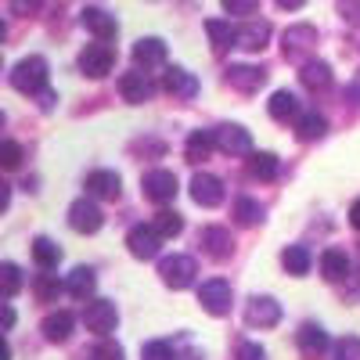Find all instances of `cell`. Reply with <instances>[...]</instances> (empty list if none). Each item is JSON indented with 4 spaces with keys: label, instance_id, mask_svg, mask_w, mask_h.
Here are the masks:
<instances>
[{
    "label": "cell",
    "instance_id": "cell-2",
    "mask_svg": "<svg viewBox=\"0 0 360 360\" xmlns=\"http://www.w3.org/2000/svg\"><path fill=\"white\" fill-rule=\"evenodd\" d=\"M314 44H317V29L314 25H292V29H285V37H281V51H285V58H292V62H310V51H314Z\"/></svg>",
    "mask_w": 360,
    "mask_h": 360
},
{
    "label": "cell",
    "instance_id": "cell-1",
    "mask_svg": "<svg viewBox=\"0 0 360 360\" xmlns=\"http://www.w3.org/2000/svg\"><path fill=\"white\" fill-rule=\"evenodd\" d=\"M11 86L18 94H44L47 90V62L40 54H29L11 69Z\"/></svg>",
    "mask_w": 360,
    "mask_h": 360
},
{
    "label": "cell",
    "instance_id": "cell-22",
    "mask_svg": "<svg viewBox=\"0 0 360 360\" xmlns=\"http://www.w3.org/2000/svg\"><path fill=\"white\" fill-rule=\"evenodd\" d=\"M321 274L324 281H346L349 274V256L342 249H324L321 252Z\"/></svg>",
    "mask_w": 360,
    "mask_h": 360
},
{
    "label": "cell",
    "instance_id": "cell-27",
    "mask_svg": "<svg viewBox=\"0 0 360 360\" xmlns=\"http://www.w3.org/2000/svg\"><path fill=\"white\" fill-rule=\"evenodd\" d=\"M94 285H98L94 270H90V266H76L69 274V281H65V292L72 299H90V295H94Z\"/></svg>",
    "mask_w": 360,
    "mask_h": 360
},
{
    "label": "cell",
    "instance_id": "cell-47",
    "mask_svg": "<svg viewBox=\"0 0 360 360\" xmlns=\"http://www.w3.org/2000/svg\"><path fill=\"white\" fill-rule=\"evenodd\" d=\"M278 8H281V11H288V8L295 11V8H303V4H299V0H278Z\"/></svg>",
    "mask_w": 360,
    "mask_h": 360
},
{
    "label": "cell",
    "instance_id": "cell-35",
    "mask_svg": "<svg viewBox=\"0 0 360 360\" xmlns=\"http://www.w3.org/2000/svg\"><path fill=\"white\" fill-rule=\"evenodd\" d=\"M234 220L242 224V227L259 224V220H263V205H259L256 198H238V202H234Z\"/></svg>",
    "mask_w": 360,
    "mask_h": 360
},
{
    "label": "cell",
    "instance_id": "cell-19",
    "mask_svg": "<svg viewBox=\"0 0 360 360\" xmlns=\"http://www.w3.org/2000/svg\"><path fill=\"white\" fill-rule=\"evenodd\" d=\"M44 339L47 342H65L69 335H72V328H76V317L69 314V310H54V314H47L44 317Z\"/></svg>",
    "mask_w": 360,
    "mask_h": 360
},
{
    "label": "cell",
    "instance_id": "cell-12",
    "mask_svg": "<svg viewBox=\"0 0 360 360\" xmlns=\"http://www.w3.org/2000/svg\"><path fill=\"white\" fill-rule=\"evenodd\" d=\"M159 245H162V238L152 231V224H137V227H130V234H127V249H130V256L134 259H155L159 256Z\"/></svg>",
    "mask_w": 360,
    "mask_h": 360
},
{
    "label": "cell",
    "instance_id": "cell-15",
    "mask_svg": "<svg viewBox=\"0 0 360 360\" xmlns=\"http://www.w3.org/2000/svg\"><path fill=\"white\" fill-rule=\"evenodd\" d=\"M119 191H123V180H119L115 169H94L86 176V198H105V202H115Z\"/></svg>",
    "mask_w": 360,
    "mask_h": 360
},
{
    "label": "cell",
    "instance_id": "cell-34",
    "mask_svg": "<svg viewBox=\"0 0 360 360\" xmlns=\"http://www.w3.org/2000/svg\"><path fill=\"white\" fill-rule=\"evenodd\" d=\"M281 263H285V270H288V274H307V270H310V252L303 249V245H288L285 252H281Z\"/></svg>",
    "mask_w": 360,
    "mask_h": 360
},
{
    "label": "cell",
    "instance_id": "cell-20",
    "mask_svg": "<svg viewBox=\"0 0 360 360\" xmlns=\"http://www.w3.org/2000/svg\"><path fill=\"white\" fill-rule=\"evenodd\" d=\"M162 86L169 90L173 98H195V94H198V79H195L188 69H166Z\"/></svg>",
    "mask_w": 360,
    "mask_h": 360
},
{
    "label": "cell",
    "instance_id": "cell-11",
    "mask_svg": "<svg viewBox=\"0 0 360 360\" xmlns=\"http://www.w3.org/2000/svg\"><path fill=\"white\" fill-rule=\"evenodd\" d=\"M245 321L252 328H274L281 321V303L274 295H252L249 307H245Z\"/></svg>",
    "mask_w": 360,
    "mask_h": 360
},
{
    "label": "cell",
    "instance_id": "cell-41",
    "mask_svg": "<svg viewBox=\"0 0 360 360\" xmlns=\"http://www.w3.org/2000/svg\"><path fill=\"white\" fill-rule=\"evenodd\" d=\"M234 360H266V349L259 342H238Z\"/></svg>",
    "mask_w": 360,
    "mask_h": 360
},
{
    "label": "cell",
    "instance_id": "cell-40",
    "mask_svg": "<svg viewBox=\"0 0 360 360\" xmlns=\"http://www.w3.org/2000/svg\"><path fill=\"white\" fill-rule=\"evenodd\" d=\"M0 162H4V169H15L22 162V144L18 141H4V144H0Z\"/></svg>",
    "mask_w": 360,
    "mask_h": 360
},
{
    "label": "cell",
    "instance_id": "cell-23",
    "mask_svg": "<svg viewBox=\"0 0 360 360\" xmlns=\"http://www.w3.org/2000/svg\"><path fill=\"white\" fill-rule=\"evenodd\" d=\"M205 33H209V40H213V51H217V54H224L227 47H238V29H234L231 22L209 18V22H205Z\"/></svg>",
    "mask_w": 360,
    "mask_h": 360
},
{
    "label": "cell",
    "instance_id": "cell-21",
    "mask_svg": "<svg viewBox=\"0 0 360 360\" xmlns=\"http://www.w3.org/2000/svg\"><path fill=\"white\" fill-rule=\"evenodd\" d=\"M295 339H299V349H303L307 356H317V353L328 349V332H324L321 324H314V321H307L303 328H299Z\"/></svg>",
    "mask_w": 360,
    "mask_h": 360
},
{
    "label": "cell",
    "instance_id": "cell-8",
    "mask_svg": "<svg viewBox=\"0 0 360 360\" xmlns=\"http://www.w3.org/2000/svg\"><path fill=\"white\" fill-rule=\"evenodd\" d=\"M141 191H144V198H152V202H159V205L173 202L176 191H180V188H176V173H169V169H152V173H144Z\"/></svg>",
    "mask_w": 360,
    "mask_h": 360
},
{
    "label": "cell",
    "instance_id": "cell-29",
    "mask_svg": "<svg viewBox=\"0 0 360 360\" xmlns=\"http://www.w3.org/2000/svg\"><path fill=\"white\" fill-rule=\"evenodd\" d=\"M62 281H58V274H51V270H40V274L33 278V295L40 299V303H58V295H62Z\"/></svg>",
    "mask_w": 360,
    "mask_h": 360
},
{
    "label": "cell",
    "instance_id": "cell-28",
    "mask_svg": "<svg viewBox=\"0 0 360 360\" xmlns=\"http://www.w3.org/2000/svg\"><path fill=\"white\" fill-rule=\"evenodd\" d=\"M266 108H270V115H274L278 123H288V119H295V123H299V98L292 94V90H278Z\"/></svg>",
    "mask_w": 360,
    "mask_h": 360
},
{
    "label": "cell",
    "instance_id": "cell-5",
    "mask_svg": "<svg viewBox=\"0 0 360 360\" xmlns=\"http://www.w3.org/2000/svg\"><path fill=\"white\" fill-rule=\"evenodd\" d=\"M112 65H115V51H112L108 44H86L83 54H79V72L90 76V79L108 76Z\"/></svg>",
    "mask_w": 360,
    "mask_h": 360
},
{
    "label": "cell",
    "instance_id": "cell-31",
    "mask_svg": "<svg viewBox=\"0 0 360 360\" xmlns=\"http://www.w3.org/2000/svg\"><path fill=\"white\" fill-rule=\"evenodd\" d=\"M33 259H37V266L40 270H54L58 266V259H62V249H58L51 238H33Z\"/></svg>",
    "mask_w": 360,
    "mask_h": 360
},
{
    "label": "cell",
    "instance_id": "cell-36",
    "mask_svg": "<svg viewBox=\"0 0 360 360\" xmlns=\"http://www.w3.org/2000/svg\"><path fill=\"white\" fill-rule=\"evenodd\" d=\"M18 288H22V270L15 263H0V295H4V303L15 299Z\"/></svg>",
    "mask_w": 360,
    "mask_h": 360
},
{
    "label": "cell",
    "instance_id": "cell-14",
    "mask_svg": "<svg viewBox=\"0 0 360 360\" xmlns=\"http://www.w3.org/2000/svg\"><path fill=\"white\" fill-rule=\"evenodd\" d=\"M191 198L205 209H217L224 202V180L213 173H195L191 176Z\"/></svg>",
    "mask_w": 360,
    "mask_h": 360
},
{
    "label": "cell",
    "instance_id": "cell-33",
    "mask_svg": "<svg viewBox=\"0 0 360 360\" xmlns=\"http://www.w3.org/2000/svg\"><path fill=\"white\" fill-rule=\"evenodd\" d=\"M152 231L162 238V242H169V238H176L180 231H184V220H180V213L162 209V213H155V220H152Z\"/></svg>",
    "mask_w": 360,
    "mask_h": 360
},
{
    "label": "cell",
    "instance_id": "cell-46",
    "mask_svg": "<svg viewBox=\"0 0 360 360\" xmlns=\"http://www.w3.org/2000/svg\"><path fill=\"white\" fill-rule=\"evenodd\" d=\"M349 224L360 231V198H356V202H353V209H349Z\"/></svg>",
    "mask_w": 360,
    "mask_h": 360
},
{
    "label": "cell",
    "instance_id": "cell-18",
    "mask_svg": "<svg viewBox=\"0 0 360 360\" xmlns=\"http://www.w3.org/2000/svg\"><path fill=\"white\" fill-rule=\"evenodd\" d=\"M227 83L234 90H242V94H252V90H259L266 83V72L256 65H227Z\"/></svg>",
    "mask_w": 360,
    "mask_h": 360
},
{
    "label": "cell",
    "instance_id": "cell-16",
    "mask_svg": "<svg viewBox=\"0 0 360 360\" xmlns=\"http://www.w3.org/2000/svg\"><path fill=\"white\" fill-rule=\"evenodd\" d=\"M198 242H202V249L213 256V259H227L234 252V238H231L227 227H202Z\"/></svg>",
    "mask_w": 360,
    "mask_h": 360
},
{
    "label": "cell",
    "instance_id": "cell-38",
    "mask_svg": "<svg viewBox=\"0 0 360 360\" xmlns=\"http://www.w3.org/2000/svg\"><path fill=\"white\" fill-rule=\"evenodd\" d=\"M141 360H176V349H173V342H144V349H141Z\"/></svg>",
    "mask_w": 360,
    "mask_h": 360
},
{
    "label": "cell",
    "instance_id": "cell-25",
    "mask_svg": "<svg viewBox=\"0 0 360 360\" xmlns=\"http://www.w3.org/2000/svg\"><path fill=\"white\" fill-rule=\"evenodd\" d=\"M266 37H270V25L266 22H245L242 29H238V47H245V51H263L266 47Z\"/></svg>",
    "mask_w": 360,
    "mask_h": 360
},
{
    "label": "cell",
    "instance_id": "cell-43",
    "mask_svg": "<svg viewBox=\"0 0 360 360\" xmlns=\"http://www.w3.org/2000/svg\"><path fill=\"white\" fill-rule=\"evenodd\" d=\"M339 11L349 25H360V4H339Z\"/></svg>",
    "mask_w": 360,
    "mask_h": 360
},
{
    "label": "cell",
    "instance_id": "cell-17",
    "mask_svg": "<svg viewBox=\"0 0 360 360\" xmlns=\"http://www.w3.org/2000/svg\"><path fill=\"white\" fill-rule=\"evenodd\" d=\"M134 62H137V69H155V65H162L166 62V44L159 40V37H144V40H137L134 44Z\"/></svg>",
    "mask_w": 360,
    "mask_h": 360
},
{
    "label": "cell",
    "instance_id": "cell-32",
    "mask_svg": "<svg viewBox=\"0 0 360 360\" xmlns=\"http://www.w3.org/2000/svg\"><path fill=\"white\" fill-rule=\"evenodd\" d=\"M328 130V119L317 115V112H307V115H299V123H295V134L299 141H321Z\"/></svg>",
    "mask_w": 360,
    "mask_h": 360
},
{
    "label": "cell",
    "instance_id": "cell-9",
    "mask_svg": "<svg viewBox=\"0 0 360 360\" xmlns=\"http://www.w3.org/2000/svg\"><path fill=\"white\" fill-rule=\"evenodd\" d=\"M159 274H162V281L169 285V288H188L191 281H195V274H198V266H195V259L191 256H166L162 263H159Z\"/></svg>",
    "mask_w": 360,
    "mask_h": 360
},
{
    "label": "cell",
    "instance_id": "cell-45",
    "mask_svg": "<svg viewBox=\"0 0 360 360\" xmlns=\"http://www.w3.org/2000/svg\"><path fill=\"white\" fill-rule=\"evenodd\" d=\"M15 328V310H11V303H4V332H11Z\"/></svg>",
    "mask_w": 360,
    "mask_h": 360
},
{
    "label": "cell",
    "instance_id": "cell-3",
    "mask_svg": "<svg viewBox=\"0 0 360 360\" xmlns=\"http://www.w3.org/2000/svg\"><path fill=\"white\" fill-rule=\"evenodd\" d=\"M231 299H234V292H231V285H227L224 278L202 281V288H198V303H202V310H205V314H213V317L231 314Z\"/></svg>",
    "mask_w": 360,
    "mask_h": 360
},
{
    "label": "cell",
    "instance_id": "cell-26",
    "mask_svg": "<svg viewBox=\"0 0 360 360\" xmlns=\"http://www.w3.org/2000/svg\"><path fill=\"white\" fill-rule=\"evenodd\" d=\"M299 79H303L307 90H328V86H332V65H328V62H314V58H310V62L303 65V72H299Z\"/></svg>",
    "mask_w": 360,
    "mask_h": 360
},
{
    "label": "cell",
    "instance_id": "cell-6",
    "mask_svg": "<svg viewBox=\"0 0 360 360\" xmlns=\"http://www.w3.org/2000/svg\"><path fill=\"white\" fill-rule=\"evenodd\" d=\"M101 224H105V217H101V209H98L94 198H76L69 205V227L76 234H98Z\"/></svg>",
    "mask_w": 360,
    "mask_h": 360
},
{
    "label": "cell",
    "instance_id": "cell-37",
    "mask_svg": "<svg viewBox=\"0 0 360 360\" xmlns=\"http://www.w3.org/2000/svg\"><path fill=\"white\" fill-rule=\"evenodd\" d=\"M90 360H127V353H123V346H119V342L101 339V342L90 346Z\"/></svg>",
    "mask_w": 360,
    "mask_h": 360
},
{
    "label": "cell",
    "instance_id": "cell-42",
    "mask_svg": "<svg viewBox=\"0 0 360 360\" xmlns=\"http://www.w3.org/2000/svg\"><path fill=\"white\" fill-rule=\"evenodd\" d=\"M224 11H227V15H256L259 4H252V0H227Z\"/></svg>",
    "mask_w": 360,
    "mask_h": 360
},
{
    "label": "cell",
    "instance_id": "cell-13",
    "mask_svg": "<svg viewBox=\"0 0 360 360\" xmlns=\"http://www.w3.org/2000/svg\"><path fill=\"white\" fill-rule=\"evenodd\" d=\"M79 22H83V25L90 29V33L98 37V44H108V40H115V33H119V22H115V15H108V11H105V8H98V4L83 8Z\"/></svg>",
    "mask_w": 360,
    "mask_h": 360
},
{
    "label": "cell",
    "instance_id": "cell-44",
    "mask_svg": "<svg viewBox=\"0 0 360 360\" xmlns=\"http://www.w3.org/2000/svg\"><path fill=\"white\" fill-rule=\"evenodd\" d=\"M54 101H58L54 90H44V94H40V108H44V112H51V108H54Z\"/></svg>",
    "mask_w": 360,
    "mask_h": 360
},
{
    "label": "cell",
    "instance_id": "cell-30",
    "mask_svg": "<svg viewBox=\"0 0 360 360\" xmlns=\"http://www.w3.org/2000/svg\"><path fill=\"white\" fill-rule=\"evenodd\" d=\"M278 169H281V162H278L274 152H256V155H249V176H256V180H274Z\"/></svg>",
    "mask_w": 360,
    "mask_h": 360
},
{
    "label": "cell",
    "instance_id": "cell-10",
    "mask_svg": "<svg viewBox=\"0 0 360 360\" xmlns=\"http://www.w3.org/2000/svg\"><path fill=\"white\" fill-rule=\"evenodd\" d=\"M213 134H217V148H220V152H227V155H256V152H252V137H249L245 127L224 123V127H217Z\"/></svg>",
    "mask_w": 360,
    "mask_h": 360
},
{
    "label": "cell",
    "instance_id": "cell-39",
    "mask_svg": "<svg viewBox=\"0 0 360 360\" xmlns=\"http://www.w3.org/2000/svg\"><path fill=\"white\" fill-rule=\"evenodd\" d=\"M335 360H360V339L356 335H346L335 342Z\"/></svg>",
    "mask_w": 360,
    "mask_h": 360
},
{
    "label": "cell",
    "instance_id": "cell-7",
    "mask_svg": "<svg viewBox=\"0 0 360 360\" xmlns=\"http://www.w3.org/2000/svg\"><path fill=\"white\" fill-rule=\"evenodd\" d=\"M155 90H159V86L152 83V76L141 72V69L119 76V94H123V101H130V105H144V101H152V98H155Z\"/></svg>",
    "mask_w": 360,
    "mask_h": 360
},
{
    "label": "cell",
    "instance_id": "cell-4",
    "mask_svg": "<svg viewBox=\"0 0 360 360\" xmlns=\"http://www.w3.org/2000/svg\"><path fill=\"white\" fill-rule=\"evenodd\" d=\"M83 324H86L94 335L108 339V332H115V324H119L115 303H108V299H90L86 310H83Z\"/></svg>",
    "mask_w": 360,
    "mask_h": 360
},
{
    "label": "cell",
    "instance_id": "cell-24",
    "mask_svg": "<svg viewBox=\"0 0 360 360\" xmlns=\"http://www.w3.org/2000/svg\"><path fill=\"white\" fill-rule=\"evenodd\" d=\"M213 148H217V134L213 130H195L188 137V144H184V155H188V162H205Z\"/></svg>",
    "mask_w": 360,
    "mask_h": 360
}]
</instances>
